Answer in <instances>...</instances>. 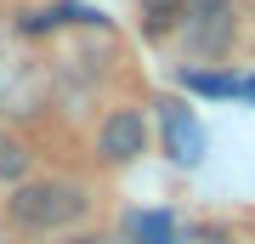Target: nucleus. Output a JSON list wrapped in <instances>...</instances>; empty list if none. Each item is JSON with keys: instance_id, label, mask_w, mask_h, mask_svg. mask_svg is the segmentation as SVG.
Listing matches in <instances>:
<instances>
[{"instance_id": "obj_1", "label": "nucleus", "mask_w": 255, "mask_h": 244, "mask_svg": "<svg viewBox=\"0 0 255 244\" xmlns=\"http://www.w3.org/2000/svg\"><path fill=\"white\" fill-rule=\"evenodd\" d=\"M6 216L23 233H57V227L85 216V188H74V182H23L6 199Z\"/></svg>"}, {"instance_id": "obj_2", "label": "nucleus", "mask_w": 255, "mask_h": 244, "mask_svg": "<svg viewBox=\"0 0 255 244\" xmlns=\"http://www.w3.org/2000/svg\"><path fill=\"white\" fill-rule=\"evenodd\" d=\"M159 136H164V154H170L176 165H199L204 154V125H199V114L187 108V102H164L159 108Z\"/></svg>"}, {"instance_id": "obj_3", "label": "nucleus", "mask_w": 255, "mask_h": 244, "mask_svg": "<svg viewBox=\"0 0 255 244\" xmlns=\"http://www.w3.org/2000/svg\"><path fill=\"white\" fill-rule=\"evenodd\" d=\"M142 142H147V131H142V114L119 108V114H108V119H102L97 154H102V159H136V154H142Z\"/></svg>"}, {"instance_id": "obj_4", "label": "nucleus", "mask_w": 255, "mask_h": 244, "mask_svg": "<svg viewBox=\"0 0 255 244\" xmlns=\"http://www.w3.org/2000/svg\"><path fill=\"white\" fill-rule=\"evenodd\" d=\"M193 17H199V23L187 28V45H193V51H210V57H221V51H227V40H233L227 6H221V0H210V6H199Z\"/></svg>"}, {"instance_id": "obj_5", "label": "nucleus", "mask_w": 255, "mask_h": 244, "mask_svg": "<svg viewBox=\"0 0 255 244\" xmlns=\"http://www.w3.org/2000/svg\"><path fill=\"white\" fill-rule=\"evenodd\" d=\"M57 23H108L97 6H74V0H63V6L40 11V17H23V34H40V28H57Z\"/></svg>"}, {"instance_id": "obj_6", "label": "nucleus", "mask_w": 255, "mask_h": 244, "mask_svg": "<svg viewBox=\"0 0 255 244\" xmlns=\"http://www.w3.org/2000/svg\"><path fill=\"white\" fill-rule=\"evenodd\" d=\"M130 233H136V244H176V227L164 210H147V216H130Z\"/></svg>"}, {"instance_id": "obj_7", "label": "nucleus", "mask_w": 255, "mask_h": 244, "mask_svg": "<svg viewBox=\"0 0 255 244\" xmlns=\"http://www.w3.org/2000/svg\"><path fill=\"white\" fill-rule=\"evenodd\" d=\"M187 11V0H142V17H147V34H164V28H176Z\"/></svg>"}, {"instance_id": "obj_8", "label": "nucleus", "mask_w": 255, "mask_h": 244, "mask_svg": "<svg viewBox=\"0 0 255 244\" xmlns=\"http://www.w3.org/2000/svg\"><path fill=\"white\" fill-rule=\"evenodd\" d=\"M23 176H28V148L0 131V182H23Z\"/></svg>"}, {"instance_id": "obj_9", "label": "nucleus", "mask_w": 255, "mask_h": 244, "mask_svg": "<svg viewBox=\"0 0 255 244\" xmlns=\"http://www.w3.org/2000/svg\"><path fill=\"white\" fill-rule=\"evenodd\" d=\"M187 85L204 91V97H238L244 80H233V74H204V68H187Z\"/></svg>"}, {"instance_id": "obj_10", "label": "nucleus", "mask_w": 255, "mask_h": 244, "mask_svg": "<svg viewBox=\"0 0 255 244\" xmlns=\"http://www.w3.org/2000/svg\"><path fill=\"white\" fill-rule=\"evenodd\" d=\"M238 97H250V102H255V80H244V91H238Z\"/></svg>"}, {"instance_id": "obj_11", "label": "nucleus", "mask_w": 255, "mask_h": 244, "mask_svg": "<svg viewBox=\"0 0 255 244\" xmlns=\"http://www.w3.org/2000/svg\"><path fill=\"white\" fill-rule=\"evenodd\" d=\"M68 244H108V239H68Z\"/></svg>"}]
</instances>
